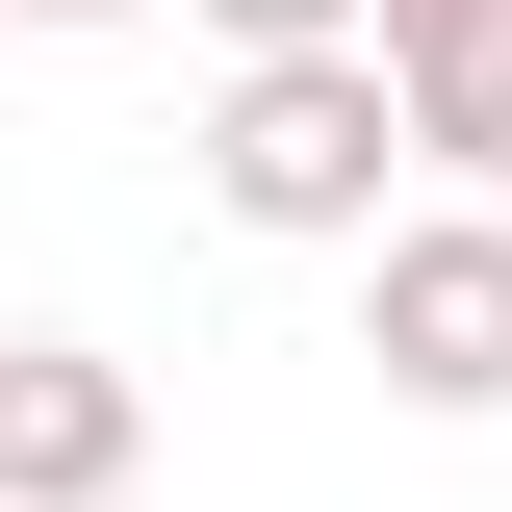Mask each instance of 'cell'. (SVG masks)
<instances>
[{"label":"cell","mask_w":512,"mask_h":512,"mask_svg":"<svg viewBox=\"0 0 512 512\" xmlns=\"http://www.w3.org/2000/svg\"><path fill=\"white\" fill-rule=\"evenodd\" d=\"M231 52H359V0H205Z\"/></svg>","instance_id":"obj_5"},{"label":"cell","mask_w":512,"mask_h":512,"mask_svg":"<svg viewBox=\"0 0 512 512\" xmlns=\"http://www.w3.org/2000/svg\"><path fill=\"white\" fill-rule=\"evenodd\" d=\"M103 487H154V384L103 333H0V512H103Z\"/></svg>","instance_id":"obj_3"},{"label":"cell","mask_w":512,"mask_h":512,"mask_svg":"<svg viewBox=\"0 0 512 512\" xmlns=\"http://www.w3.org/2000/svg\"><path fill=\"white\" fill-rule=\"evenodd\" d=\"M0 26H154V0H0Z\"/></svg>","instance_id":"obj_6"},{"label":"cell","mask_w":512,"mask_h":512,"mask_svg":"<svg viewBox=\"0 0 512 512\" xmlns=\"http://www.w3.org/2000/svg\"><path fill=\"white\" fill-rule=\"evenodd\" d=\"M359 359H384V410L487 436L512 410V205H384L359 231Z\"/></svg>","instance_id":"obj_2"},{"label":"cell","mask_w":512,"mask_h":512,"mask_svg":"<svg viewBox=\"0 0 512 512\" xmlns=\"http://www.w3.org/2000/svg\"><path fill=\"white\" fill-rule=\"evenodd\" d=\"M103 512H154V487H103Z\"/></svg>","instance_id":"obj_7"},{"label":"cell","mask_w":512,"mask_h":512,"mask_svg":"<svg viewBox=\"0 0 512 512\" xmlns=\"http://www.w3.org/2000/svg\"><path fill=\"white\" fill-rule=\"evenodd\" d=\"M384 180H410V128H384L359 52H231V103H205V205H231L256 256H359Z\"/></svg>","instance_id":"obj_1"},{"label":"cell","mask_w":512,"mask_h":512,"mask_svg":"<svg viewBox=\"0 0 512 512\" xmlns=\"http://www.w3.org/2000/svg\"><path fill=\"white\" fill-rule=\"evenodd\" d=\"M359 77L461 205H512V0H359Z\"/></svg>","instance_id":"obj_4"}]
</instances>
